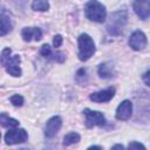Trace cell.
<instances>
[{"label":"cell","instance_id":"1","mask_svg":"<svg viewBox=\"0 0 150 150\" xmlns=\"http://www.w3.org/2000/svg\"><path fill=\"white\" fill-rule=\"evenodd\" d=\"M20 62L21 57L19 55H13L12 56V49L11 48H4L1 52V64L6 69V71L14 76L19 77L21 76V68H20Z\"/></svg>","mask_w":150,"mask_h":150},{"label":"cell","instance_id":"2","mask_svg":"<svg viewBox=\"0 0 150 150\" xmlns=\"http://www.w3.org/2000/svg\"><path fill=\"white\" fill-rule=\"evenodd\" d=\"M128 22V14L127 11H117L111 14L108 23H107V32L112 36H118L123 33V29Z\"/></svg>","mask_w":150,"mask_h":150},{"label":"cell","instance_id":"3","mask_svg":"<svg viewBox=\"0 0 150 150\" xmlns=\"http://www.w3.org/2000/svg\"><path fill=\"white\" fill-rule=\"evenodd\" d=\"M84 13L87 19L94 22H103L107 18L105 7L97 0H90L84 6Z\"/></svg>","mask_w":150,"mask_h":150},{"label":"cell","instance_id":"4","mask_svg":"<svg viewBox=\"0 0 150 150\" xmlns=\"http://www.w3.org/2000/svg\"><path fill=\"white\" fill-rule=\"evenodd\" d=\"M77 43H79V54H77L79 59L81 61L89 60L96 50L95 43H94V40L91 39V36L87 33H83L79 36Z\"/></svg>","mask_w":150,"mask_h":150},{"label":"cell","instance_id":"5","mask_svg":"<svg viewBox=\"0 0 150 150\" xmlns=\"http://www.w3.org/2000/svg\"><path fill=\"white\" fill-rule=\"evenodd\" d=\"M28 139V134L25 129L22 128H12L9 129L6 135H5V142L8 145H14V144H20L25 143Z\"/></svg>","mask_w":150,"mask_h":150},{"label":"cell","instance_id":"6","mask_svg":"<svg viewBox=\"0 0 150 150\" xmlns=\"http://www.w3.org/2000/svg\"><path fill=\"white\" fill-rule=\"evenodd\" d=\"M84 117H86V124L88 128L91 127H102L105 123V117L103 116L102 112L97 110H91V109H84L83 110Z\"/></svg>","mask_w":150,"mask_h":150},{"label":"cell","instance_id":"7","mask_svg":"<svg viewBox=\"0 0 150 150\" xmlns=\"http://www.w3.org/2000/svg\"><path fill=\"white\" fill-rule=\"evenodd\" d=\"M146 36L142 30H135L129 38V46L134 50H142L146 46Z\"/></svg>","mask_w":150,"mask_h":150},{"label":"cell","instance_id":"8","mask_svg":"<svg viewBox=\"0 0 150 150\" xmlns=\"http://www.w3.org/2000/svg\"><path fill=\"white\" fill-rule=\"evenodd\" d=\"M132 8L136 15L142 20H145L150 16V0H135Z\"/></svg>","mask_w":150,"mask_h":150},{"label":"cell","instance_id":"9","mask_svg":"<svg viewBox=\"0 0 150 150\" xmlns=\"http://www.w3.org/2000/svg\"><path fill=\"white\" fill-rule=\"evenodd\" d=\"M61 125H62V118L60 116L50 117L47 121L46 127H45V135H46V137H48V138L54 137L57 134V131L60 130Z\"/></svg>","mask_w":150,"mask_h":150},{"label":"cell","instance_id":"10","mask_svg":"<svg viewBox=\"0 0 150 150\" xmlns=\"http://www.w3.org/2000/svg\"><path fill=\"white\" fill-rule=\"evenodd\" d=\"M114 95H115V88L110 87L104 90H100V91L90 94L89 98L96 103H104V102H109L114 97Z\"/></svg>","mask_w":150,"mask_h":150},{"label":"cell","instance_id":"11","mask_svg":"<svg viewBox=\"0 0 150 150\" xmlns=\"http://www.w3.org/2000/svg\"><path fill=\"white\" fill-rule=\"evenodd\" d=\"M132 114V103L129 100H124L116 109V118L120 121H127Z\"/></svg>","mask_w":150,"mask_h":150},{"label":"cell","instance_id":"12","mask_svg":"<svg viewBox=\"0 0 150 150\" xmlns=\"http://www.w3.org/2000/svg\"><path fill=\"white\" fill-rule=\"evenodd\" d=\"M21 36L26 42L39 41L42 38V30L38 27H25L21 30Z\"/></svg>","mask_w":150,"mask_h":150},{"label":"cell","instance_id":"13","mask_svg":"<svg viewBox=\"0 0 150 150\" xmlns=\"http://www.w3.org/2000/svg\"><path fill=\"white\" fill-rule=\"evenodd\" d=\"M12 27H13V23H12L11 16L6 14L5 9H2V12H1V23H0V35L4 36L7 33H9L12 30Z\"/></svg>","mask_w":150,"mask_h":150},{"label":"cell","instance_id":"14","mask_svg":"<svg viewBox=\"0 0 150 150\" xmlns=\"http://www.w3.org/2000/svg\"><path fill=\"white\" fill-rule=\"evenodd\" d=\"M0 122H1V125L5 127V128H16L19 127V121L13 118V117H9L8 115H6L5 112H2L0 115Z\"/></svg>","mask_w":150,"mask_h":150},{"label":"cell","instance_id":"15","mask_svg":"<svg viewBox=\"0 0 150 150\" xmlns=\"http://www.w3.org/2000/svg\"><path fill=\"white\" fill-rule=\"evenodd\" d=\"M32 9L36 12H46L49 9V1L48 0H33Z\"/></svg>","mask_w":150,"mask_h":150},{"label":"cell","instance_id":"16","mask_svg":"<svg viewBox=\"0 0 150 150\" xmlns=\"http://www.w3.org/2000/svg\"><path fill=\"white\" fill-rule=\"evenodd\" d=\"M97 73L101 79H111L112 77V70L107 63H101L98 66Z\"/></svg>","mask_w":150,"mask_h":150},{"label":"cell","instance_id":"17","mask_svg":"<svg viewBox=\"0 0 150 150\" xmlns=\"http://www.w3.org/2000/svg\"><path fill=\"white\" fill-rule=\"evenodd\" d=\"M80 139H81V136H80L77 132H69V134H67V135L63 137V145L68 146V145L75 144V143H77Z\"/></svg>","mask_w":150,"mask_h":150},{"label":"cell","instance_id":"18","mask_svg":"<svg viewBox=\"0 0 150 150\" xmlns=\"http://www.w3.org/2000/svg\"><path fill=\"white\" fill-rule=\"evenodd\" d=\"M9 100H11V103L14 107H22V104H23V97L21 95H19V94L12 95Z\"/></svg>","mask_w":150,"mask_h":150},{"label":"cell","instance_id":"19","mask_svg":"<svg viewBox=\"0 0 150 150\" xmlns=\"http://www.w3.org/2000/svg\"><path fill=\"white\" fill-rule=\"evenodd\" d=\"M40 54H41L43 57H46V59H49V57L52 56V54H53L50 46H49V45H47V43L42 45V46H41V48H40Z\"/></svg>","mask_w":150,"mask_h":150},{"label":"cell","instance_id":"20","mask_svg":"<svg viewBox=\"0 0 150 150\" xmlns=\"http://www.w3.org/2000/svg\"><path fill=\"white\" fill-rule=\"evenodd\" d=\"M49 60H53V61H56V62L62 63L66 60V55L62 52H56V53H53L52 54V56L49 57Z\"/></svg>","mask_w":150,"mask_h":150},{"label":"cell","instance_id":"21","mask_svg":"<svg viewBox=\"0 0 150 150\" xmlns=\"http://www.w3.org/2000/svg\"><path fill=\"white\" fill-rule=\"evenodd\" d=\"M62 36L60 35V34H57V35H55L54 36V39H53V46L55 47V48H59L61 45H62Z\"/></svg>","mask_w":150,"mask_h":150},{"label":"cell","instance_id":"22","mask_svg":"<svg viewBox=\"0 0 150 150\" xmlns=\"http://www.w3.org/2000/svg\"><path fill=\"white\" fill-rule=\"evenodd\" d=\"M128 149H145V146L142 144V143H138V142H131L129 143L128 145Z\"/></svg>","mask_w":150,"mask_h":150},{"label":"cell","instance_id":"23","mask_svg":"<svg viewBox=\"0 0 150 150\" xmlns=\"http://www.w3.org/2000/svg\"><path fill=\"white\" fill-rule=\"evenodd\" d=\"M143 82L146 84V86H149L150 87V70H148V71H145L144 74H143Z\"/></svg>","mask_w":150,"mask_h":150},{"label":"cell","instance_id":"24","mask_svg":"<svg viewBox=\"0 0 150 150\" xmlns=\"http://www.w3.org/2000/svg\"><path fill=\"white\" fill-rule=\"evenodd\" d=\"M86 76V69L84 68H81L77 73H76V80H79V79H83Z\"/></svg>","mask_w":150,"mask_h":150},{"label":"cell","instance_id":"25","mask_svg":"<svg viewBox=\"0 0 150 150\" xmlns=\"http://www.w3.org/2000/svg\"><path fill=\"white\" fill-rule=\"evenodd\" d=\"M124 146L123 145H121V144H116V145H112L111 146V149H123Z\"/></svg>","mask_w":150,"mask_h":150},{"label":"cell","instance_id":"26","mask_svg":"<svg viewBox=\"0 0 150 150\" xmlns=\"http://www.w3.org/2000/svg\"><path fill=\"white\" fill-rule=\"evenodd\" d=\"M88 149H102V146H100V145H91Z\"/></svg>","mask_w":150,"mask_h":150}]
</instances>
